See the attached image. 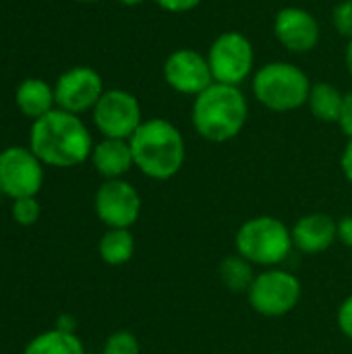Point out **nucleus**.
<instances>
[{
	"label": "nucleus",
	"mask_w": 352,
	"mask_h": 354,
	"mask_svg": "<svg viewBox=\"0 0 352 354\" xmlns=\"http://www.w3.org/2000/svg\"><path fill=\"white\" fill-rule=\"evenodd\" d=\"M93 139L81 116L54 108L33 120L29 131V149L52 168H75L91 158Z\"/></svg>",
	"instance_id": "nucleus-1"
},
{
	"label": "nucleus",
	"mask_w": 352,
	"mask_h": 354,
	"mask_svg": "<svg viewBox=\"0 0 352 354\" xmlns=\"http://www.w3.org/2000/svg\"><path fill=\"white\" fill-rule=\"evenodd\" d=\"M249 120V102L241 87L212 83L193 97L191 124L210 143H226L241 135Z\"/></svg>",
	"instance_id": "nucleus-2"
},
{
	"label": "nucleus",
	"mask_w": 352,
	"mask_h": 354,
	"mask_svg": "<svg viewBox=\"0 0 352 354\" xmlns=\"http://www.w3.org/2000/svg\"><path fill=\"white\" fill-rule=\"evenodd\" d=\"M135 168L151 180L174 178L187 160L180 129L166 118H147L129 139Z\"/></svg>",
	"instance_id": "nucleus-3"
},
{
	"label": "nucleus",
	"mask_w": 352,
	"mask_h": 354,
	"mask_svg": "<svg viewBox=\"0 0 352 354\" xmlns=\"http://www.w3.org/2000/svg\"><path fill=\"white\" fill-rule=\"evenodd\" d=\"M311 85L309 75L286 60H272L251 77L253 97L272 112H293L307 106Z\"/></svg>",
	"instance_id": "nucleus-4"
},
{
	"label": "nucleus",
	"mask_w": 352,
	"mask_h": 354,
	"mask_svg": "<svg viewBox=\"0 0 352 354\" xmlns=\"http://www.w3.org/2000/svg\"><path fill=\"white\" fill-rule=\"evenodd\" d=\"M234 249L255 268H280L295 249L293 232L280 218L255 216L239 226Z\"/></svg>",
	"instance_id": "nucleus-5"
},
{
	"label": "nucleus",
	"mask_w": 352,
	"mask_h": 354,
	"mask_svg": "<svg viewBox=\"0 0 352 354\" xmlns=\"http://www.w3.org/2000/svg\"><path fill=\"white\" fill-rule=\"evenodd\" d=\"M303 297L301 280L282 268H266L247 290V301L257 315L276 319L297 309Z\"/></svg>",
	"instance_id": "nucleus-6"
},
{
	"label": "nucleus",
	"mask_w": 352,
	"mask_h": 354,
	"mask_svg": "<svg viewBox=\"0 0 352 354\" xmlns=\"http://www.w3.org/2000/svg\"><path fill=\"white\" fill-rule=\"evenodd\" d=\"M205 56L216 83L241 87L255 73V48L243 31H222Z\"/></svg>",
	"instance_id": "nucleus-7"
},
{
	"label": "nucleus",
	"mask_w": 352,
	"mask_h": 354,
	"mask_svg": "<svg viewBox=\"0 0 352 354\" xmlns=\"http://www.w3.org/2000/svg\"><path fill=\"white\" fill-rule=\"evenodd\" d=\"M93 124L108 139H131L143 122L141 104L127 89H106L91 110Z\"/></svg>",
	"instance_id": "nucleus-8"
},
{
	"label": "nucleus",
	"mask_w": 352,
	"mask_h": 354,
	"mask_svg": "<svg viewBox=\"0 0 352 354\" xmlns=\"http://www.w3.org/2000/svg\"><path fill=\"white\" fill-rule=\"evenodd\" d=\"M44 187V162L23 145L0 151V189L10 199L37 197Z\"/></svg>",
	"instance_id": "nucleus-9"
},
{
	"label": "nucleus",
	"mask_w": 352,
	"mask_h": 354,
	"mask_svg": "<svg viewBox=\"0 0 352 354\" xmlns=\"http://www.w3.org/2000/svg\"><path fill=\"white\" fill-rule=\"evenodd\" d=\"M141 195L124 178L104 180L93 197V209L106 228H133L141 216Z\"/></svg>",
	"instance_id": "nucleus-10"
},
{
	"label": "nucleus",
	"mask_w": 352,
	"mask_h": 354,
	"mask_svg": "<svg viewBox=\"0 0 352 354\" xmlns=\"http://www.w3.org/2000/svg\"><path fill=\"white\" fill-rule=\"evenodd\" d=\"M162 75L166 85L183 95H199L214 83V75L207 56L195 48H178L164 60Z\"/></svg>",
	"instance_id": "nucleus-11"
},
{
	"label": "nucleus",
	"mask_w": 352,
	"mask_h": 354,
	"mask_svg": "<svg viewBox=\"0 0 352 354\" xmlns=\"http://www.w3.org/2000/svg\"><path fill=\"white\" fill-rule=\"evenodd\" d=\"M102 75L91 66H73L64 71L54 83L56 108L71 114H83L95 108L98 100L104 93Z\"/></svg>",
	"instance_id": "nucleus-12"
},
{
	"label": "nucleus",
	"mask_w": 352,
	"mask_h": 354,
	"mask_svg": "<svg viewBox=\"0 0 352 354\" xmlns=\"http://www.w3.org/2000/svg\"><path fill=\"white\" fill-rule=\"evenodd\" d=\"M274 35L293 54H309L322 39L317 19L301 6H284L274 17Z\"/></svg>",
	"instance_id": "nucleus-13"
},
{
	"label": "nucleus",
	"mask_w": 352,
	"mask_h": 354,
	"mask_svg": "<svg viewBox=\"0 0 352 354\" xmlns=\"http://www.w3.org/2000/svg\"><path fill=\"white\" fill-rule=\"evenodd\" d=\"M293 245L305 255H319L338 241V220L328 214L301 216L293 228Z\"/></svg>",
	"instance_id": "nucleus-14"
},
{
	"label": "nucleus",
	"mask_w": 352,
	"mask_h": 354,
	"mask_svg": "<svg viewBox=\"0 0 352 354\" xmlns=\"http://www.w3.org/2000/svg\"><path fill=\"white\" fill-rule=\"evenodd\" d=\"M89 160H91L93 168L98 170V174L104 176L106 180L124 178L131 172V168H135L131 143L127 139L104 137L102 141H98L93 145Z\"/></svg>",
	"instance_id": "nucleus-15"
},
{
	"label": "nucleus",
	"mask_w": 352,
	"mask_h": 354,
	"mask_svg": "<svg viewBox=\"0 0 352 354\" xmlns=\"http://www.w3.org/2000/svg\"><path fill=\"white\" fill-rule=\"evenodd\" d=\"M15 102H17V108L23 116L37 120L56 108L54 87L48 85L44 79L29 77V79L19 83V87L15 91Z\"/></svg>",
	"instance_id": "nucleus-16"
},
{
	"label": "nucleus",
	"mask_w": 352,
	"mask_h": 354,
	"mask_svg": "<svg viewBox=\"0 0 352 354\" xmlns=\"http://www.w3.org/2000/svg\"><path fill=\"white\" fill-rule=\"evenodd\" d=\"M98 253L108 266H124L135 255V236L131 228H108L98 245Z\"/></svg>",
	"instance_id": "nucleus-17"
},
{
	"label": "nucleus",
	"mask_w": 352,
	"mask_h": 354,
	"mask_svg": "<svg viewBox=\"0 0 352 354\" xmlns=\"http://www.w3.org/2000/svg\"><path fill=\"white\" fill-rule=\"evenodd\" d=\"M342 102H344V93L338 87H334L332 83L319 81V83L311 85V91L307 97V108L322 122H338Z\"/></svg>",
	"instance_id": "nucleus-18"
},
{
	"label": "nucleus",
	"mask_w": 352,
	"mask_h": 354,
	"mask_svg": "<svg viewBox=\"0 0 352 354\" xmlns=\"http://www.w3.org/2000/svg\"><path fill=\"white\" fill-rule=\"evenodd\" d=\"M23 354H85V348L77 334L54 328L44 334H37L25 346Z\"/></svg>",
	"instance_id": "nucleus-19"
},
{
	"label": "nucleus",
	"mask_w": 352,
	"mask_h": 354,
	"mask_svg": "<svg viewBox=\"0 0 352 354\" xmlns=\"http://www.w3.org/2000/svg\"><path fill=\"white\" fill-rule=\"evenodd\" d=\"M218 276L222 280V284L237 295H247V290L251 288L253 280H255V266L251 261H247L245 257H241L239 253L234 255H226L220 266H218Z\"/></svg>",
	"instance_id": "nucleus-20"
},
{
	"label": "nucleus",
	"mask_w": 352,
	"mask_h": 354,
	"mask_svg": "<svg viewBox=\"0 0 352 354\" xmlns=\"http://www.w3.org/2000/svg\"><path fill=\"white\" fill-rule=\"evenodd\" d=\"M102 354H141V344L133 332L118 330L106 338Z\"/></svg>",
	"instance_id": "nucleus-21"
},
{
	"label": "nucleus",
	"mask_w": 352,
	"mask_h": 354,
	"mask_svg": "<svg viewBox=\"0 0 352 354\" xmlns=\"http://www.w3.org/2000/svg\"><path fill=\"white\" fill-rule=\"evenodd\" d=\"M41 216V205L35 197L12 199V220L19 226H33Z\"/></svg>",
	"instance_id": "nucleus-22"
},
{
	"label": "nucleus",
	"mask_w": 352,
	"mask_h": 354,
	"mask_svg": "<svg viewBox=\"0 0 352 354\" xmlns=\"http://www.w3.org/2000/svg\"><path fill=\"white\" fill-rule=\"evenodd\" d=\"M332 23H334V29L346 37L352 39V0H340L334 10H332Z\"/></svg>",
	"instance_id": "nucleus-23"
},
{
	"label": "nucleus",
	"mask_w": 352,
	"mask_h": 354,
	"mask_svg": "<svg viewBox=\"0 0 352 354\" xmlns=\"http://www.w3.org/2000/svg\"><path fill=\"white\" fill-rule=\"evenodd\" d=\"M336 324H338V330L342 332V336L352 342V295H349L340 303V307L336 311Z\"/></svg>",
	"instance_id": "nucleus-24"
},
{
	"label": "nucleus",
	"mask_w": 352,
	"mask_h": 354,
	"mask_svg": "<svg viewBox=\"0 0 352 354\" xmlns=\"http://www.w3.org/2000/svg\"><path fill=\"white\" fill-rule=\"evenodd\" d=\"M162 10L172 12V15H180V12H189L195 10L203 0H154Z\"/></svg>",
	"instance_id": "nucleus-25"
},
{
	"label": "nucleus",
	"mask_w": 352,
	"mask_h": 354,
	"mask_svg": "<svg viewBox=\"0 0 352 354\" xmlns=\"http://www.w3.org/2000/svg\"><path fill=\"white\" fill-rule=\"evenodd\" d=\"M336 124L346 135V139H352V91L344 93L342 110H340V116H338V122Z\"/></svg>",
	"instance_id": "nucleus-26"
},
{
	"label": "nucleus",
	"mask_w": 352,
	"mask_h": 354,
	"mask_svg": "<svg viewBox=\"0 0 352 354\" xmlns=\"http://www.w3.org/2000/svg\"><path fill=\"white\" fill-rule=\"evenodd\" d=\"M338 243L352 249V216H342L338 220Z\"/></svg>",
	"instance_id": "nucleus-27"
},
{
	"label": "nucleus",
	"mask_w": 352,
	"mask_h": 354,
	"mask_svg": "<svg viewBox=\"0 0 352 354\" xmlns=\"http://www.w3.org/2000/svg\"><path fill=\"white\" fill-rule=\"evenodd\" d=\"M340 170L344 174V178L352 185V139L346 141L344 149H342V156H340Z\"/></svg>",
	"instance_id": "nucleus-28"
},
{
	"label": "nucleus",
	"mask_w": 352,
	"mask_h": 354,
	"mask_svg": "<svg viewBox=\"0 0 352 354\" xmlns=\"http://www.w3.org/2000/svg\"><path fill=\"white\" fill-rule=\"evenodd\" d=\"M56 330H62V332H71V334H77V322L73 315H60L56 319Z\"/></svg>",
	"instance_id": "nucleus-29"
},
{
	"label": "nucleus",
	"mask_w": 352,
	"mask_h": 354,
	"mask_svg": "<svg viewBox=\"0 0 352 354\" xmlns=\"http://www.w3.org/2000/svg\"><path fill=\"white\" fill-rule=\"evenodd\" d=\"M344 64H346V71L352 77V39H349L346 44V50H344Z\"/></svg>",
	"instance_id": "nucleus-30"
},
{
	"label": "nucleus",
	"mask_w": 352,
	"mask_h": 354,
	"mask_svg": "<svg viewBox=\"0 0 352 354\" xmlns=\"http://www.w3.org/2000/svg\"><path fill=\"white\" fill-rule=\"evenodd\" d=\"M118 4H124V6H139V4H143V2H147V0H116Z\"/></svg>",
	"instance_id": "nucleus-31"
},
{
	"label": "nucleus",
	"mask_w": 352,
	"mask_h": 354,
	"mask_svg": "<svg viewBox=\"0 0 352 354\" xmlns=\"http://www.w3.org/2000/svg\"><path fill=\"white\" fill-rule=\"evenodd\" d=\"M77 2H85V4H91V2H98V0H77Z\"/></svg>",
	"instance_id": "nucleus-32"
},
{
	"label": "nucleus",
	"mask_w": 352,
	"mask_h": 354,
	"mask_svg": "<svg viewBox=\"0 0 352 354\" xmlns=\"http://www.w3.org/2000/svg\"><path fill=\"white\" fill-rule=\"evenodd\" d=\"M0 195H2V189H0Z\"/></svg>",
	"instance_id": "nucleus-33"
}]
</instances>
